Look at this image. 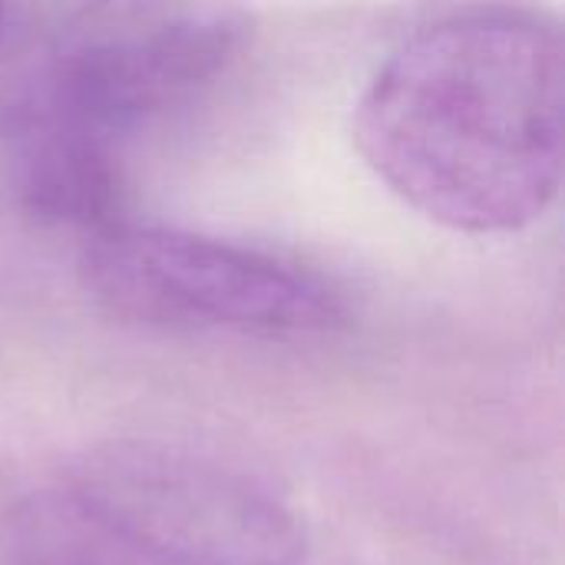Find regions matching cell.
<instances>
[{
    "label": "cell",
    "instance_id": "1",
    "mask_svg": "<svg viewBox=\"0 0 565 565\" xmlns=\"http://www.w3.org/2000/svg\"><path fill=\"white\" fill-rule=\"evenodd\" d=\"M367 169L463 235L540 222L563 185V36L536 10L483 7L411 33L354 109Z\"/></svg>",
    "mask_w": 565,
    "mask_h": 565
},
{
    "label": "cell",
    "instance_id": "2",
    "mask_svg": "<svg viewBox=\"0 0 565 565\" xmlns=\"http://www.w3.org/2000/svg\"><path fill=\"white\" fill-rule=\"evenodd\" d=\"M245 30V13L225 3L70 10L7 103L3 136H50L119 156L129 132L225 73Z\"/></svg>",
    "mask_w": 565,
    "mask_h": 565
},
{
    "label": "cell",
    "instance_id": "3",
    "mask_svg": "<svg viewBox=\"0 0 565 565\" xmlns=\"http://www.w3.org/2000/svg\"><path fill=\"white\" fill-rule=\"evenodd\" d=\"M63 500L146 565H301V516L255 477L159 440H109L76 457Z\"/></svg>",
    "mask_w": 565,
    "mask_h": 565
},
{
    "label": "cell",
    "instance_id": "4",
    "mask_svg": "<svg viewBox=\"0 0 565 565\" xmlns=\"http://www.w3.org/2000/svg\"><path fill=\"white\" fill-rule=\"evenodd\" d=\"M79 278L106 311L149 328L295 338L348 318L341 291L308 268L132 218L86 235Z\"/></svg>",
    "mask_w": 565,
    "mask_h": 565
},
{
    "label": "cell",
    "instance_id": "5",
    "mask_svg": "<svg viewBox=\"0 0 565 565\" xmlns=\"http://www.w3.org/2000/svg\"><path fill=\"white\" fill-rule=\"evenodd\" d=\"M3 33H7V7H0V40H3Z\"/></svg>",
    "mask_w": 565,
    "mask_h": 565
}]
</instances>
